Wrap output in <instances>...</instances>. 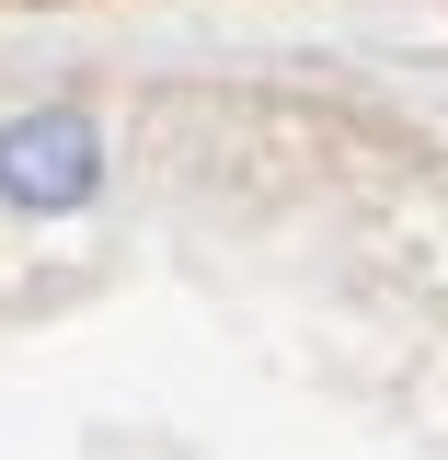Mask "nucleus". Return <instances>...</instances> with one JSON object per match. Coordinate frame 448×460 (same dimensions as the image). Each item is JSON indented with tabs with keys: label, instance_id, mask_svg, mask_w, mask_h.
Returning a JSON list of instances; mask_svg holds the SVG:
<instances>
[{
	"label": "nucleus",
	"instance_id": "1",
	"mask_svg": "<svg viewBox=\"0 0 448 460\" xmlns=\"http://www.w3.org/2000/svg\"><path fill=\"white\" fill-rule=\"evenodd\" d=\"M104 196V115L92 104H12L0 115V208L12 219H81Z\"/></svg>",
	"mask_w": 448,
	"mask_h": 460
}]
</instances>
